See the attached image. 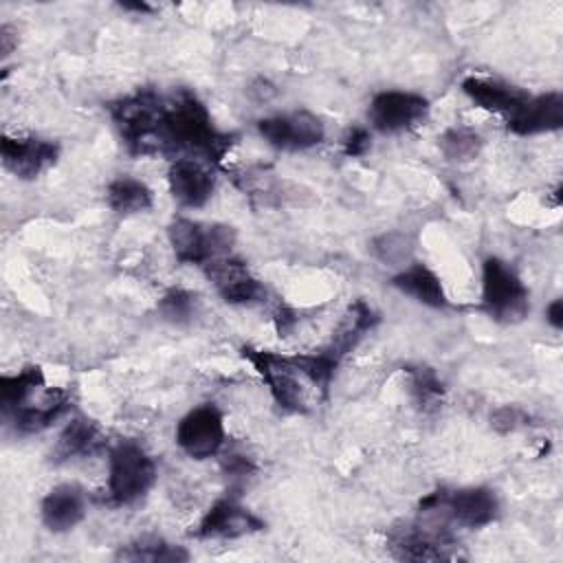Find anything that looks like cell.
<instances>
[{"instance_id":"cell-14","label":"cell","mask_w":563,"mask_h":563,"mask_svg":"<svg viewBox=\"0 0 563 563\" xmlns=\"http://www.w3.org/2000/svg\"><path fill=\"white\" fill-rule=\"evenodd\" d=\"M266 523L233 497L216 499L200 517L194 534L198 539H240L264 530Z\"/></svg>"},{"instance_id":"cell-22","label":"cell","mask_w":563,"mask_h":563,"mask_svg":"<svg viewBox=\"0 0 563 563\" xmlns=\"http://www.w3.org/2000/svg\"><path fill=\"white\" fill-rule=\"evenodd\" d=\"M44 387H46V376L40 365H24L15 374H2L0 376L2 418H9L13 411L26 405Z\"/></svg>"},{"instance_id":"cell-28","label":"cell","mask_w":563,"mask_h":563,"mask_svg":"<svg viewBox=\"0 0 563 563\" xmlns=\"http://www.w3.org/2000/svg\"><path fill=\"white\" fill-rule=\"evenodd\" d=\"M372 253L385 266H398V271H400L411 262L413 240L407 233L389 231V233H383L372 240Z\"/></svg>"},{"instance_id":"cell-27","label":"cell","mask_w":563,"mask_h":563,"mask_svg":"<svg viewBox=\"0 0 563 563\" xmlns=\"http://www.w3.org/2000/svg\"><path fill=\"white\" fill-rule=\"evenodd\" d=\"M482 136L466 125H453L440 136V150L453 163L473 161L482 152Z\"/></svg>"},{"instance_id":"cell-20","label":"cell","mask_w":563,"mask_h":563,"mask_svg":"<svg viewBox=\"0 0 563 563\" xmlns=\"http://www.w3.org/2000/svg\"><path fill=\"white\" fill-rule=\"evenodd\" d=\"M391 286L411 297L413 301L440 310L446 306V292L442 286V279L435 275V271H431L427 264L422 262H409L405 268H400L394 279Z\"/></svg>"},{"instance_id":"cell-11","label":"cell","mask_w":563,"mask_h":563,"mask_svg":"<svg viewBox=\"0 0 563 563\" xmlns=\"http://www.w3.org/2000/svg\"><path fill=\"white\" fill-rule=\"evenodd\" d=\"M202 273L213 284L216 292L233 306H251L266 299L264 284L249 271V266L233 257H216L202 266Z\"/></svg>"},{"instance_id":"cell-7","label":"cell","mask_w":563,"mask_h":563,"mask_svg":"<svg viewBox=\"0 0 563 563\" xmlns=\"http://www.w3.org/2000/svg\"><path fill=\"white\" fill-rule=\"evenodd\" d=\"M420 512L435 510L446 521L477 530L497 519L499 501L497 495L486 486H464L455 490H435L420 501Z\"/></svg>"},{"instance_id":"cell-10","label":"cell","mask_w":563,"mask_h":563,"mask_svg":"<svg viewBox=\"0 0 563 563\" xmlns=\"http://www.w3.org/2000/svg\"><path fill=\"white\" fill-rule=\"evenodd\" d=\"M429 114L427 97L409 90H383L376 92L367 117L376 132L398 134L420 125Z\"/></svg>"},{"instance_id":"cell-21","label":"cell","mask_w":563,"mask_h":563,"mask_svg":"<svg viewBox=\"0 0 563 563\" xmlns=\"http://www.w3.org/2000/svg\"><path fill=\"white\" fill-rule=\"evenodd\" d=\"M106 446V435L99 424L86 416H75L59 433L55 444L57 460H84L101 453Z\"/></svg>"},{"instance_id":"cell-16","label":"cell","mask_w":563,"mask_h":563,"mask_svg":"<svg viewBox=\"0 0 563 563\" xmlns=\"http://www.w3.org/2000/svg\"><path fill=\"white\" fill-rule=\"evenodd\" d=\"M462 92L482 110L499 114L506 125L523 110L530 99V92L517 86H508L504 81L477 75H471L462 81Z\"/></svg>"},{"instance_id":"cell-13","label":"cell","mask_w":563,"mask_h":563,"mask_svg":"<svg viewBox=\"0 0 563 563\" xmlns=\"http://www.w3.org/2000/svg\"><path fill=\"white\" fill-rule=\"evenodd\" d=\"M451 532L442 526H424L411 523L402 528H394L389 532V550L400 561H440L451 559Z\"/></svg>"},{"instance_id":"cell-30","label":"cell","mask_w":563,"mask_h":563,"mask_svg":"<svg viewBox=\"0 0 563 563\" xmlns=\"http://www.w3.org/2000/svg\"><path fill=\"white\" fill-rule=\"evenodd\" d=\"M222 468H224V473L231 475L233 479H244V477H249V475L255 471V466L251 464V460L244 457V455H240V453H227L224 460H222Z\"/></svg>"},{"instance_id":"cell-26","label":"cell","mask_w":563,"mask_h":563,"mask_svg":"<svg viewBox=\"0 0 563 563\" xmlns=\"http://www.w3.org/2000/svg\"><path fill=\"white\" fill-rule=\"evenodd\" d=\"M409 389L420 411H435L444 398V385L431 367H409Z\"/></svg>"},{"instance_id":"cell-4","label":"cell","mask_w":563,"mask_h":563,"mask_svg":"<svg viewBox=\"0 0 563 563\" xmlns=\"http://www.w3.org/2000/svg\"><path fill=\"white\" fill-rule=\"evenodd\" d=\"M242 356L255 367L264 385L268 387L273 400L288 413H306L310 409L312 383L301 374L295 356H284L271 350H255L251 345L242 347ZM319 394V391H317Z\"/></svg>"},{"instance_id":"cell-3","label":"cell","mask_w":563,"mask_h":563,"mask_svg":"<svg viewBox=\"0 0 563 563\" xmlns=\"http://www.w3.org/2000/svg\"><path fill=\"white\" fill-rule=\"evenodd\" d=\"M156 482L154 457L134 440L117 442L108 453V501L128 506L147 495Z\"/></svg>"},{"instance_id":"cell-33","label":"cell","mask_w":563,"mask_h":563,"mask_svg":"<svg viewBox=\"0 0 563 563\" xmlns=\"http://www.w3.org/2000/svg\"><path fill=\"white\" fill-rule=\"evenodd\" d=\"M121 9H125V11H136V13H150V11H152V7L145 4V2H123Z\"/></svg>"},{"instance_id":"cell-19","label":"cell","mask_w":563,"mask_h":563,"mask_svg":"<svg viewBox=\"0 0 563 563\" xmlns=\"http://www.w3.org/2000/svg\"><path fill=\"white\" fill-rule=\"evenodd\" d=\"M563 123V97L561 92L530 95L523 110L506 125L510 132L530 136L559 130Z\"/></svg>"},{"instance_id":"cell-23","label":"cell","mask_w":563,"mask_h":563,"mask_svg":"<svg viewBox=\"0 0 563 563\" xmlns=\"http://www.w3.org/2000/svg\"><path fill=\"white\" fill-rule=\"evenodd\" d=\"M106 200L114 213L134 216V213H143V211L152 209L154 194L143 180L121 174L108 183Z\"/></svg>"},{"instance_id":"cell-9","label":"cell","mask_w":563,"mask_h":563,"mask_svg":"<svg viewBox=\"0 0 563 563\" xmlns=\"http://www.w3.org/2000/svg\"><path fill=\"white\" fill-rule=\"evenodd\" d=\"M257 134L266 141V145L275 150L303 152L323 143L325 125L317 114L308 110H295L260 119Z\"/></svg>"},{"instance_id":"cell-2","label":"cell","mask_w":563,"mask_h":563,"mask_svg":"<svg viewBox=\"0 0 563 563\" xmlns=\"http://www.w3.org/2000/svg\"><path fill=\"white\" fill-rule=\"evenodd\" d=\"M163 95L154 88H139L108 103L110 119L132 156H152Z\"/></svg>"},{"instance_id":"cell-29","label":"cell","mask_w":563,"mask_h":563,"mask_svg":"<svg viewBox=\"0 0 563 563\" xmlns=\"http://www.w3.org/2000/svg\"><path fill=\"white\" fill-rule=\"evenodd\" d=\"M341 143H343V154L356 158V156H363V154L369 150V145H372V134H369L367 128L354 125V128H350V130L345 132V136H343Z\"/></svg>"},{"instance_id":"cell-6","label":"cell","mask_w":563,"mask_h":563,"mask_svg":"<svg viewBox=\"0 0 563 563\" xmlns=\"http://www.w3.org/2000/svg\"><path fill=\"white\" fill-rule=\"evenodd\" d=\"M169 246L180 264L205 266L216 257L231 255L235 229L229 224H205L191 218H174L167 227Z\"/></svg>"},{"instance_id":"cell-18","label":"cell","mask_w":563,"mask_h":563,"mask_svg":"<svg viewBox=\"0 0 563 563\" xmlns=\"http://www.w3.org/2000/svg\"><path fill=\"white\" fill-rule=\"evenodd\" d=\"M40 517L51 532L73 530L86 517V493L77 484L53 486L42 497Z\"/></svg>"},{"instance_id":"cell-15","label":"cell","mask_w":563,"mask_h":563,"mask_svg":"<svg viewBox=\"0 0 563 563\" xmlns=\"http://www.w3.org/2000/svg\"><path fill=\"white\" fill-rule=\"evenodd\" d=\"M167 185L174 200L187 209H198L209 202L216 189L211 165L198 158H174L167 169Z\"/></svg>"},{"instance_id":"cell-24","label":"cell","mask_w":563,"mask_h":563,"mask_svg":"<svg viewBox=\"0 0 563 563\" xmlns=\"http://www.w3.org/2000/svg\"><path fill=\"white\" fill-rule=\"evenodd\" d=\"M114 559L130 563H180L189 559V552L183 545H174L161 537L145 534L119 545Z\"/></svg>"},{"instance_id":"cell-17","label":"cell","mask_w":563,"mask_h":563,"mask_svg":"<svg viewBox=\"0 0 563 563\" xmlns=\"http://www.w3.org/2000/svg\"><path fill=\"white\" fill-rule=\"evenodd\" d=\"M70 407V394L62 387H44L40 389L26 405L4 418L7 424L13 427L15 433L31 435L48 429L57 422Z\"/></svg>"},{"instance_id":"cell-12","label":"cell","mask_w":563,"mask_h":563,"mask_svg":"<svg viewBox=\"0 0 563 563\" xmlns=\"http://www.w3.org/2000/svg\"><path fill=\"white\" fill-rule=\"evenodd\" d=\"M59 156V145L42 136H11L0 139V158L7 172L20 180H35L48 167L55 165Z\"/></svg>"},{"instance_id":"cell-8","label":"cell","mask_w":563,"mask_h":563,"mask_svg":"<svg viewBox=\"0 0 563 563\" xmlns=\"http://www.w3.org/2000/svg\"><path fill=\"white\" fill-rule=\"evenodd\" d=\"M176 444L191 460H209L218 455L227 442L224 416L213 402H205L187 411L176 424Z\"/></svg>"},{"instance_id":"cell-31","label":"cell","mask_w":563,"mask_h":563,"mask_svg":"<svg viewBox=\"0 0 563 563\" xmlns=\"http://www.w3.org/2000/svg\"><path fill=\"white\" fill-rule=\"evenodd\" d=\"M15 46H18V33L13 31L11 24H2L0 26V55H2V59H7L13 53Z\"/></svg>"},{"instance_id":"cell-32","label":"cell","mask_w":563,"mask_h":563,"mask_svg":"<svg viewBox=\"0 0 563 563\" xmlns=\"http://www.w3.org/2000/svg\"><path fill=\"white\" fill-rule=\"evenodd\" d=\"M545 321H548L554 330H561V325H563V301H561V299H554V301L545 308Z\"/></svg>"},{"instance_id":"cell-25","label":"cell","mask_w":563,"mask_h":563,"mask_svg":"<svg viewBox=\"0 0 563 563\" xmlns=\"http://www.w3.org/2000/svg\"><path fill=\"white\" fill-rule=\"evenodd\" d=\"M158 314L172 325H187L198 317L200 297L187 288H169L158 299Z\"/></svg>"},{"instance_id":"cell-5","label":"cell","mask_w":563,"mask_h":563,"mask_svg":"<svg viewBox=\"0 0 563 563\" xmlns=\"http://www.w3.org/2000/svg\"><path fill=\"white\" fill-rule=\"evenodd\" d=\"M482 310L499 323H519L530 312L523 279L501 257H486L482 264Z\"/></svg>"},{"instance_id":"cell-1","label":"cell","mask_w":563,"mask_h":563,"mask_svg":"<svg viewBox=\"0 0 563 563\" xmlns=\"http://www.w3.org/2000/svg\"><path fill=\"white\" fill-rule=\"evenodd\" d=\"M235 143V134L222 132L213 125L207 106L196 92L178 88L163 95L158 123L154 132L152 156L198 158L207 165H220Z\"/></svg>"}]
</instances>
